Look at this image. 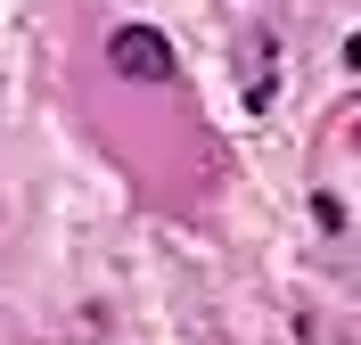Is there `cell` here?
<instances>
[{"mask_svg":"<svg viewBox=\"0 0 361 345\" xmlns=\"http://www.w3.org/2000/svg\"><path fill=\"white\" fill-rule=\"evenodd\" d=\"M107 58H115V74H123V83H173V74H180L173 42H164L157 25H115Z\"/></svg>","mask_w":361,"mask_h":345,"instance_id":"1","label":"cell"},{"mask_svg":"<svg viewBox=\"0 0 361 345\" xmlns=\"http://www.w3.org/2000/svg\"><path fill=\"white\" fill-rule=\"evenodd\" d=\"M238 74H247V83H238V91H247V115H263L271 91H279V42H271L263 25L247 33V66H238Z\"/></svg>","mask_w":361,"mask_h":345,"instance_id":"2","label":"cell"},{"mask_svg":"<svg viewBox=\"0 0 361 345\" xmlns=\"http://www.w3.org/2000/svg\"><path fill=\"white\" fill-rule=\"evenodd\" d=\"M312 214H320V230H345V222H353V214H345V198H329V189L312 198Z\"/></svg>","mask_w":361,"mask_h":345,"instance_id":"3","label":"cell"}]
</instances>
